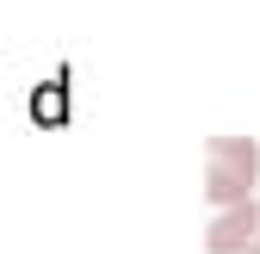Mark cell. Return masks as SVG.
Here are the masks:
<instances>
[{"instance_id":"cell-1","label":"cell","mask_w":260,"mask_h":254,"mask_svg":"<svg viewBox=\"0 0 260 254\" xmlns=\"http://www.w3.org/2000/svg\"><path fill=\"white\" fill-rule=\"evenodd\" d=\"M254 180H260V143L254 137H211L205 143V199L211 205H223V211L248 205Z\"/></svg>"},{"instance_id":"cell-2","label":"cell","mask_w":260,"mask_h":254,"mask_svg":"<svg viewBox=\"0 0 260 254\" xmlns=\"http://www.w3.org/2000/svg\"><path fill=\"white\" fill-rule=\"evenodd\" d=\"M211 254H260V205H236L205 230Z\"/></svg>"}]
</instances>
